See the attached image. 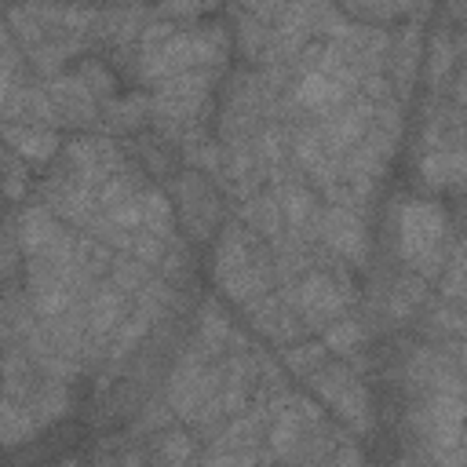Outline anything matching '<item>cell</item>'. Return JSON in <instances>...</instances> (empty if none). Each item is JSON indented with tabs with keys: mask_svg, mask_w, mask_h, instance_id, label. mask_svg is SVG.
Segmentation results:
<instances>
[{
	"mask_svg": "<svg viewBox=\"0 0 467 467\" xmlns=\"http://www.w3.org/2000/svg\"><path fill=\"white\" fill-rule=\"evenodd\" d=\"M441 241H445V215L431 201H405L398 215V252L409 270L420 277H434L441 270Z\"/></svg>",
	"mask_w": 467,
	"mask_h": 467,
	"instance_id": "obj_1",
	"label": "cell"
},
{
	"mask_svg": "<svg viewBox=\"0 0 467 467\" xmlns=\"http://www.w3.org/2000/svg\"><path fill=\"white\" fill-rule=\"evenodd\" d=\"M296 296H288L296 306H299V314L306 317V321H314V325H321V321H328V317H336L339 310H343V292H339V285L328 277V274H306L296 288H292Z\"/></svg>",
	"mask_w": 467,
	"mask_h": 467,
	"instance_id": "obj_2",
	"label": "cell"
},
{
	"mask_svg": "<svg viewBox=\"0 0 467 467\" xmlns=\"http://www.w3.org/2000/svg\"><path fill=\"white\" fill-rule=\"evenodd\" d=\"M317 230L325 237V244L336 248L339 255H347V259L365 255V226H361L358 215H350V208L332 204V208L317 212Z\"/></svg>",
	"mask_w": 467,
	"mask_h": 467,
	"instance_id": "obj_3",
	"label": "cell"
},
{
	"mask_svg": "<svg viewBox=\"0 0 467 467\" xmlns=\"http://www.w3.org/2000/svg\"><path fill=\"white\" fill-rule=\"evenodd\" d=\"M420 175L434 190H456L467 182V146H441L427 150L420 161Z\"/></svg>",
	"mask_w": 467,
	"mask_h": 467,
	"instance_id": "obj_4",
	"label": "cell"
},
{
	"mask_svg": "<svg viewBox=\"0 0 467 467\" xmlns=\"http://www.w3.org/2000/svg\"><path fill=\"white\" fill-rule=\"evenodd\" d=\"M347 91H350V84L343 77L321 69V66L306 69L299 77V84H296V99L303 106H310V109H332V106H339L347 99Z\"/></svg>",
	"mask_w": 467,
	"mask_h": 467,
	"instance_id": "obj_5",
	"label": "cell"
},
{
	"mask_svg": "<svg viewBox=\"0 0 467 467\" xmlns=\"http://www.w3.org/2000/svg\"><path fill=\"white\" fill-rule=\"evenodd\" d=\"M368 113H372V109H368L365 102H354V106L339 109L336 117H328V124H325L321 139H325V142H332V150L354 146V142L365 135V128H368Z\"/></svg>",
	"mask_w": 467,
	"mask_h": 467,
	"instance_id": "obj_6",
	"label": "cell"
},
{
	"mask_svg": "<svg viewBox=\"0 0 467 467\" xmlns=\"http://www.w3.org/2000/svg\"><path fill=\"white\" fill-rule=\"evenodd\" d=\"M120 325H124V296H120V288L95 292L91 303H88V332L95 339H102L106 332H113Z\"/></svg>",
	"mask_w": 467,
	"mask_h": 467,
	"instance_id": "obj_7",
	"label": "cell"
},
{
	"mask_svg": "<svg viewBox=\"0 0 467 467\" xmlns=\"http://www.w3.org/2000/svg\"><path fill=\"white\" fill-rule=\"evenodd\" d=\"M7 142L26 161H47L58 150V135L47 131V128H18V124H7Z\"/></svg>",
	"mask_w": 467,
	"mask_h": 467,
	"instance_id": "obj_8",
	"label": "cell"
},
{
	"mask_svg": "<svg viewBox=\"0 0 467 467\" xmlns=\"http://www.w3.org/2000/svg\"><path fill=\"white\" fill-rule=\"evenodd\" d=\"M277 204H281V215H285L292 226L317 223V204H314V197H310L303 186H296V182H285V186H281Z\"/></svg>",
	"mask_w": 467,
	"mask_h": 467,
	"instance_id": "obj_9",
	"label": "cell"
},
{
	"mask_svg": "<svg viewBox=\"0 0 467 467\" xmlns=\"http://www.w3.org/2000/svg\"><path fill=\"white\" fill-rule=\"evenodd\" d=\"M244 219L259 234H277V226H281V204L274 197H255V201L244 204Z\"/></svg>",
	"mask_w": 467,
	"mask_h": 467,
	"instance_id": "obj_10",
	"label": "cell"
},
{
	"mask_svg": "<svg viewBox=\"0 0 467 467\" xmlns=\"http://www.w3.org/2000/svg\"><path fill=\"white\" fill-rule=\"evenodd\" d=\"M190 452H193V445L186 434H164L157 441V463L161 467H190Z\"/></svg>",
	"mask_w": 467,
	"mask_h": 467,
	"instance_id": "obj_11",
	"label": "cell"
},
{
	"mask_svg": "<svg viewBox=\"0 0 467 467\" xmlns=\"http://www.w3.org/2000/svg\"><path fill=\"white\" fill-rule=\"evenodd\" d=\"M325 343H303V347H296V350H285V365L292 368V372H303V376H314L317 368H321V361H325Z\"/></svg>",
	"mask_w": 467,
	"mask_h": 467,
	"instance_id": "obj_12",
	"label": "cell"
},
{
	"mask_svg": "<svg viewBox=\"0 0 467 467\" xmlns=\"http://www.w3.org/2000/svg\"><path fill=\"white\" fill-rule=\"evenodd\" d=\"M358 339H361V328H358V321H350V317L325 328V347L336 350V354H350V347H358Z\"/></svg>",
	"mask_w": 467,
	"mask_h": 467,
	"instance_id": "obj_13",
	"label": "cell"
},
{
	"mask_svg": "<svg viewBox=\"0 0 467 467\" xmlns=\"http://www.w3.org/2000/svg\"><path fill=\"white\" fill-rule=\"evenodd\" d=\"M255 153L259 157H266V161H281V153H285V146H281V131H263L259 135V146H255Z\"/></svg>",
	"mask_w": 467,
	"mask_h": 467,
	"instance_id": "obj_14",
	"label": "cell"
},
{
	"mask_svg": "<svg viewBox=\"0 0 467 467\" xmlns=\"http://www.w3.org/2000/svg\"><path fill=\"white\" fill-rule=\"evenodd\" d=\"M332 467H358V452L354 449H339V456H336Z\"/></svg>",
	"mask_w": 467,
	"mask_h": 467,
	"instance_id": "obj_15",
	"label": "cell"
},
{
	"mask_svg": "<svg viewBox=\"0 0 467 467\" xmlns=\"http://www.w3.org/2000/svg\"><path fill=\"white\" fill-rule=\"evenodd\" d=\"M452 263H456V266L467 274V241H460V244H456V259H452Z\"/></svg>",
	"mask_w": 467,
	"mask_h": 467,
	"instance_id": "obj_16",
	"label": "cell"
},
{
	"mask_svg": "<svg viewBox=\"0 0 467 467\" xmlns=\"http://www.w3.org/2000/svg\"><path fill=\"white\" fill-rule=\"evenodd\" d=\"M456 99H460V102L467 106V73H463V77L456 80Z\"/></svg>",
	"mask_w": 467,
	"mask_h": 467,
	"instance_id": "obj_17",
	"label": "cell"
},
{
	"mask_svg": "<svg viewBox=\"0 0 467 467\" xmlns=\"http://www.w3.org/2000/svg\"><path fill=\"white\" fill-rule=\"evenodd\" d=\"M460 361H463V368H467V343L460 347Z\"/></svg>",
	"mask_w": 467,
	"mask_h": 467,
	"instance_id": "obj_18",
	"label": "cell"
},
{
	"mask_svg": "<svg viewBox=\"0 0 467 467\" xmlns=\"http://www.w3.org/2000/svg\"><path fill=\"white\" fill-rule=\"evenodd\" d=\"M463 303H467V296H463Z\"/></svg>",
	"mask_w": 467,
	"mask_h": 467,
	"instance_id": "obj_19",
	"label": "cell"
}]
</instances>
